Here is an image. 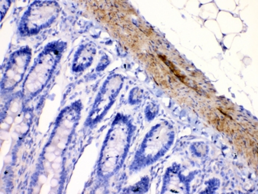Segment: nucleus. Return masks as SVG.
<instances>
[{
  "label": "nucleus",
  "instance_id": "obj_1",
  "mask_svg": "<svg viewBox=\"0 0 258 194\" xmlns=\"http://www.w3.org/2000/svg\"><path fill=\"white\" fill-rule=\"evenodd\" d=\"M132 123L126 117H117L103 143L98 161V171L103 176H111L123 163L132 139Z\"/></svg>",
  "mask_w": 258,
  "mask_h": 194
},
{
  "label": "nucleus",
  "instance_id": "obj_2",
  "mask_svg": "<svg viewBox=\"0 0 258 194\" xmlns=\"http://www.w3.org/2000/svg\"><path fill=\"white\" fill-rule=\"evenodd\" d=\"M66 47L64 41H52L38 55L22 86V95L25 100L33 99L44 90L56 70Z\"/></svg>",
  "mask_w": 258,
  "mask_h": 194
},
{
  "label": "nucleus",
  "instance_id": "obj_3",
  "mask_svg": "<svg viewBox=\"0 0 258 194\" xmlns=\"http://www.w3.org/2000/svg\"><path fill=\"white\" fill-rule=\"evenodd\" d=\"M173 132L167 123L154 125L145 137L133 162L135 169L144 168L157 161L171 146Z\"/></svg>",
  "mask_w": 258,
  "mask_h": 194
},
{
  "label": "nucleus",
  "instance_id": "obj_4",
  "mask_svg": "<svg viewBox=\"0 0 258 194\" xmlns=\"http://www.w3.org/2000/svg\"><path fill=\"white\" fill-rule=\"evenodd\" d=\"M60 12V7L57 2H33L21 17L19 33L23 37L39 34L55 22Z\"/></svg>",
  "mask_w": 258,
  "mask_h": 194
},
{
  "label": "nucleus",
  "instance_id": "obj_5",
  "mask_svg": "<svg viewBox=\"0 0 258 194\" xmlns=\"http://www.w3.org/2000/svg\"><path fill=\"white\" fill-rule=\"evenodd\" d=\"M31 57L32 52L29 47H21L11 54L5 64L2 76V94L14 91L24 80Z\"/></svg>",
  "mask_w": 258,
  "mask_h": 194
},
{
  "label": "nucleus",
  "instance_id": "obj_6",
  "mask_svg": "<svg viewBox=\"0 0 258 194\" xmlns=\"http://www.w3.org/2000/svg\"><path fill=\"white\" fill-rule=\"evenodd\" d=\"M122 83V78L117 75L110 76L104 82L87 117L86 121L87 125L93 126L97 125L104 117L119 95Z\"/></svg>",
  "mask_w": 258,
  "mask_h": 194
},
{
  "label": "nucleus",
  "instance_id": "obj_7",
  "mask_svg": "<svg viewBox=\"0 0 258 194\" xmlns=\"http://www.w3.org/2000/svg\"><path fill=\"white\" fill-rule=\"evenodd\" d=\"M96 55L95 45L90 43L82 44L75 52L72 63V71L74 73H81L88 69L92 65Z\"/></svg>",
  "mask_w": 258,
  "mask_h": 194
},
{
  "label": "nucleus",
  "instance_id": "obj_8",
  "mask_svg": "<svg viewBox=\"0 0 258 194\" xmlns=\"http://www.w3.org/2000/svg\"><path fill=\"white\" fill-rule=\"evenodd\" d=\"M12 1L10 0H2L0 1V14H1V20H3L5 16L10 9Z\"/></svg>",
  "mask_w": 258,
  "mask_h": 194
}]
</instances>
